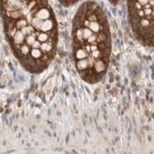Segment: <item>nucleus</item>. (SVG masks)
Segmentation results:
<instances>
[{"mask_svg": "<svg viewBox=\"0 0 154 154\" xmlns=\"http://www.w3.org/2000/svg\"><path fill=\"white\" fill-rule=\"evenodd\" d=\"M106 68V63L102 60H97L94 63V69L95 71L98 73H100L104 70V69Z\"/></svg>", "mask_w": 154, "mask_h": 154, "instance_id": "nucleus-1", "label": "nucleus"}, {"mask_svg": "<svg viewBox=\"0 0 154 154\" xmlns=\"http://www.w3.org/2000/svg\"><path fill=\"white\" fill-rule=\"evenodd\" d=\"M77 68H78V70H87V68H88V66H89V60H86L85 58L84 59H82V60H80V61L77 62Z\"/></svg>", "mask_w": 154, "mask_h": 154, "instance_id": "nucleus-2", "label": "nucleus"}, {"mask_svg": "<svg viewBox=\"0 0 154 154\" xmlns=\"http://www.w3.org/2000/svg\"><path fill=\"white\" fill-rule=\"evenodd\" d=\"M36 16L40 18V19H47L50 16V12L47 9H41L39 12H37Z\"/></svg>", "mask_w": 154, "mask_h": 154, "instance_id": "nucleus-3", "label": "nucleus"}, {"mask_svg": "<svg viewBox=\"0 0 154 154\" xmlns=\"http://www.w3.org/2000/svg\"><path fill=\"white\" fill-rule=\"evenodd\" d=\"M7 16L10 17V18H13V19H17V18H20L22 16L23 13L21 10H16V11H12V12H10V11H7Z\"/></svg>", "mask_w": 154, "mask_h": 154, "instance_id": "nucleus-4", "label": "nucleus"}, {"mask_svg": "<svg viewBox=\"0 0 154 154\" xmlns=\"http://www.w3.org/2000/svg\"><path fill=\"white\" fill-rule=\"evenodd\" d=\"M14 41L16 44H21L24 41V34L21 33V31H17L14 35Z\"/></svg>", "mask_w": 154, "mask_h": 154, "instance_id": "nucleus-5", "label": "nucleus"}, {"mask_svg": "<svg viewBox=\"0 0 154 154\" xmlns=\"http://www.w3.org/2000/svg\"><path fill=\"white\" fill-rule=\"evenodd\" d=\"M52 26H53V22H52V21L46 20L43 22V25H42V27H41L40 28L42 31L46 32V31H50L51 29H52Z\"/></svg>", "mask_w": 154, "mask_h": 154, "instance_id": "nucleus-6", "label": "nucleus"}, {"mask_svg": "<svg viewBox=\"0 0 154 154\" xmlns=\"http://www.w3.org/2000/svg\"><path fill=\"white\" fill-rule=\"evenodd\" d=\"M4 9L6 10V11H10V12H12V11H16V10H20L21 7L19 6H16V5H13L10 3H7V4H4Z\"/></svg>", "mask_w": 154, "mask_h": 154, "instance_id": "nucleus-7", "label": "nucleus"}, {"mask_svg": "<svg viewBox=\"0 0 154 154\" xmlns=\"http://www.w3.org/2000/svg\"><path fill=\"white\" fill-rule=\"evenodd\" d=\"M43 21L40 18H39V17H37V16H35L33 21H32V23H33V26L36 28V29H39L40 28L42 27V25H43Z\"/></svg>", "mask_w": 154, "mask_h": 154, "instance_id": "nucleus-8", "label": "nucleus"}, {"mask_svg": "<svg viewBox=\"0 0 154 154\" xmlns=\"http://www.w3.org/2000/svg\"><path fill=\"white\" fill-rule=\"evenodd\" d=\"M82 38L84 40L89 39L92 35V32L90 28H82Z\"/></svg>", "mask_w": 154, "mask_h": 154, "instance_id": "nucleus-9", "label": "nucleus"}, {"mask_svg": "<svg viewBox=\"0 0 154 154\" xmlns=\"http://www.w3.org/2000/svg\"><path fill=\"white\" fill-rule=\"evenodd\" d=\"M87 52L85 49H78L76 51V57L79 59H84L87 57Z\"/></svg>", "mask_w": 154, "mask_h": 154, "instance_id": "nucleus-10", "label": "nucleus"}, {"mask_svg": "<svg viewBox=\"0 0 154 154\" xmlns=\"http://www.w3.org/2000/svg\"><path fill=\"white\" fill-rule=\"evenodd\" d=\"M41 50L44 51H51L52 47H51V42H45L41 45Z\"/></svg>", "mask_w": 154, "mask_h": 154, "instance_id": "nucleus-11", "label": "nucleus"}, {"mask_svg": "<svg viewBox=\"0 0 154 154\" xmlns=\"http://www.w3.org/2000/svg\"><path fill=\"white\" fill-rule=\"evenodd\" d=\"M31 54H32V56L34 57V58H40L41 57L43 56L42 54H41V51L40 49H36V48H33L32 51H31Z\"/></svg>", "mask_w": 154, "mask_h": 154, "instance_id": "nucleus-12", "label": "nucleus"}, {"mask_svg": "<svg viewBox=\"0 0 154 154\" xmlns=\"http://www.w3.org/2000/svg\"><path fill=\"white\" fill-rule=\"evenodd\" d=\"M26 26H27V21L25 20L18 21L16 23V28H17V29H21V28H25Z\"/></svg>", "mask_w": 154, "mask_h": 154, "instance_id": "nucleus-13", "label": "nucleus"}, {"mask_svg": "<svg viewBox=\"0 0 154 154\" xmlns=\"http://www.w3.org/2000/svg\"><path fill=\"white\" fill-rule=\"evenodd\" d=\"M35 38H34V36H33V35H29L28 38H27V44L28 45H33L34 43H35Z\"/></svg>", "mask_w": 154, "mask_h": 154, "instance_id": "nucleus-14", "label": "nucleus"}, {"mask_svg": "<svg viewBox=\"0 0 154 154\" xmlns=\"http://www.w3.org/2000/svg\"><path fill=\"white\" fill-rule=\"evenodd\" d=\"M31 32H32V29H31L30 27H25V28H21V33L24 34V36L31 34Z\"/></svg>", "mask_w": 154, "mask_h": 154, "instance_id": "nucleus-15", "label": "nucleus"}, {"mask_svg": "<svg viewBox=\"0 0 154 154\" xmlns=\"http://www.w3.org/2000/svg\"><path fill=\"white\" fill-rule=\"evenodd\" d=\"M47 40H48V35L46 33H40V35H39V41L45 42V41H46Z\"/></svg>", "mask_w": 154, "mask_h": 154, "instance_id": "nucleus-16", "label": "nucleus"}, {"mask_svg": "<svg viewBox=\"0 0 154 154\" xmlns=\"http://www.w3.org/2000/svg\"><path fill=\"white\" fill-rule=\"evenodd\" d=\"M9 3L13 4V5L19 6L21 8V0H9Z\"/></svg>", "mask_w": 154, "mask_h": 154, "instance_id": "nucleus-17", "label": "nucleus"}, {"mask_svg": "<svg viewBox=\"0 0 154 154\" xmlns=\"http://www.w3.org/2000/svg\"><path fill=\"white\" fill-rule=\"evenodd\" d=\"M21 54H23V55H27V54H28V52H29V48H28V46H26V45H23V46L21 47Z\"/></svg>", "mask_w": 154, "mask_h": 154, "instance_id": "nucleus-18", "label": "nucleus"}, {"mask_svg": "<svg viewBox=\"0 0 154 154\" xmlns=\"http://www.w3.org/2000/svg\"><path fill=\"white\" fill-rule=\"evenodd\" d=\"M87 18H88V20L90 21H98V16H97V15L96 14H91L90 16H87Z\"/></svg>", "mask_w": 154, "mask_h": 154, "instance_id": "nucleus-19", "label": "nucleus"}, {"mask_svg": "<svg viewBox=\"0 0 154 154\" xmlns=\"http://www.w3.org/2000/svg\"><path fill=\"white\" fill-rule=\"evenodd\" d=\"M97 38H98V35L97 34H92V36L87 40V42L88 43H90V44H92L93 42H95L96 40H97Z\"/></svg>", "mask_w": 154, "mask_h": 154, "instance_id": "nucleus-20", "label": "nucleus"}, {"mask_svg": "<svg viewBox=\"0 0 154 154\" xmlns=\"http://www.w3.org/2000/svg\"><path fill=\"white\" fill-rule=\"evenodd\" d=\"M136 2L138 4H140L141 6H145L148 4V0H137Z\"/></svg>", "mask_w": 154, "mask_h": 154, "instance_id": "nucleus-21", "label": "nucleus"}, {"mask_svg": "<svg viewBox=\"0 0 154 154\" xmlns=\"http://www.w3.org/2000/svg\"><path fill=\"white\" fill-rule=\"evenodd\" d=\"M100 56V52L99 51H92V57H99Z\"/></svg>", "mask_w": 154, "mask_h": 154, "instance_id": "nucleus-22", "label": "nucleus"}, {"mask_svg": "<svg viewBox=\"0 0 154 154\" xmlns=\"http://www.w3.org/2000/svg\"><path fill=\"white\" fill-rule=\"evenodd\" d=\"M40 45V43L39 42V41H35V43L33 45V48H36V49H38Z\"/></svg>", "mask_w": 154, "mask_h": 154, "instance_id": "nucleus-23", "label": "nucleus"}, {"mask_svg": "<svg viewBox=\"0 0 154 154\" xmlns=\"http://www.w3.org/2000/svg\"><path fill=\"white\" fill-rule=\"evenodd\" d=\"M35 4H36V1H32V3L29 4V9H33Z\"/></svg>", "mask_w": 154, "mask_h": 154, "instance_id": "nucleus-24", "label": "nucleus"}, {"mask_svg": "<svg viewBox=\"0 0 154 154\" xmlns=\"http://www.w3.org/2000/svg\"><path fill=\"white\" fill-rule=\"evenodd\" d=\"M91 50H92V51H97V50H98V47H97L96 45H92V46H91Z\"/></svg>", "mask_w": 154, "mask_h": 154, "instance_id": "nucleus-25", "label": "nucleus"}, {"mask_svg": "<svg viewBox=\"0 0 154 154\" xmlns=\"http://www.w3.org/2000/svg\"><path fill=\"white\" fill-rule=\"evenodd\" d=\"M21 1H22V0H21Z\"/></svg>", "mask_w": 154, "mask_h": 154, "instance_id": "nucleus-26", "label": "nucleus"}]
</instances>
